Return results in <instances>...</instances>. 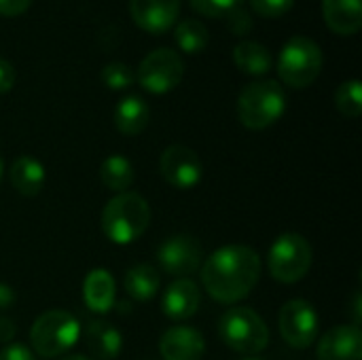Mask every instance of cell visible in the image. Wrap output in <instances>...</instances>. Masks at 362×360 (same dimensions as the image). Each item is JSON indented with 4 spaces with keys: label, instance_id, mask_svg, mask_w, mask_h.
<instances>
[{
    "label": "cell",
    "instance_id": "5",
    "mask_svg": "<svg viewBox=\"0 0 362 360\" xmlns=\"http://www.w3.org/2000/svg\"><path fill=\"white\" fill-rule=\"evenodd\" d=\"M221 339L235 352L257 356L269 344L265 320L250 308H229L218 323Z\"/></svg>",
    "mask_w": 362,
    "mask_h": 360
},
{
    "label": "cell",
    "instance_id": "34",
    "mask_svg": "<svg viewBox=\"0 0 362 360\" xmlns=\"http://www.w3.org/2000/svg\"><path fill=\"white\" fill-rule=\"evenodd\" d=\"M13 303H15V291L8 284L0 282V312L13 308Z\"/></svg>",
    "mask_w": 362,
    "mask_h": 360
},
{
    "label": "cell",
    "instance_id": "6",
    "mask_svg": "<svg viewBox=\"0 0 362 360\" xmlns=\"http://www.w3.org/2000/svg\"><path fill=\"white\" fill-rule=\"evenodd\" d=\"M322 70V49L308 36H293L280 51L278 74L293 89L310 87Z\"/></svg>",
    "mask_w": 362,
    "mask_h": 360
},
{
    "label": "cell",
    "instance_id": "12",
    "mask_svg": "<svg viewBox=\"0 0 362 360\" xmlns=\"http://www.w3.org/2000/svg\"><path fill=\"white\" fill-rule=\"evenodd\" d=\"M129 13L144 32L163 34L176 25L180 0H129Z\"/></svg>",
    "mask_w": 362,
    "mask_h": 360
},
{
    "label": "cell",
    "instance_id": "27",
    "mask_svg": "<svg viewBox=\"0 0 362 360\" xmlns=\"http://www.w3.org/2000/svg\"><path fill=\"white\" fill-rule=\"evenodd\" d=\"M244 4V0H191V6L206 15V17H216V19H223V17H231L235 11H240Z\"/></svg>",
    "mask_w": 362,
    "mask_h": 360
},
{
    "label": "cell",
    "instance_id": "18",
    "mask_svg": "<svg viewBox=\"0 0 362 360\" xmlns=\"http://www.w3.org/2000/svg\"><path fill=\"white\" fill-rule=\"evenodd\" d=\"M83 335H85L87 350L95 360H115L121 354L123 337L119 329H115L106 320H91L85 327Z\"/></svg>",
    "mask_w": 362,
    "mask_h": 360
},
{
    "label": "cell",
    "instance_id": "37",
    "mask_svg": "<svg viewBox=\"0 0 362 360\" xmlns=\"http://www.w3.org/2000/svg\"><path fill=\"white\" fill-rule=\"evenodd\" d=\"M2 176H4V166H2V157H0V182H2Z\"/></svg>",
    "mask_w": 362,
    "mask_h": 360
},
{
    "label": "cell",
    "instance_id": "15",
    "mask_svg": "<svg viewBox=\"0 0 362 360\" xmlns=\"http://www.w3.org/2000/svg\"><path fill=\"white\" fill-rule=\"evenodd\" d=\"M199 306H202V291L189 278H178L176 282H172L161 297V310L174 323L189 320L191 316L197 314Z\"/></svg>",
    "mask_w": 362,
    "mask_h": 360
},
{
    "label": "cell",
    "instance_id": "33",
    "mask_svg": "<svg viewBox=\"0 0 362 360\" xmlns=\"http://www.w3.org/2000/svg\"><path fill=\"white\" fill-rule=\"evenodd\" d=\"M17 335V327L11 318H0V344H13Z\"/></svg>",
    "mask_w": 362,
    "mask_h": 360
},
{
    "label": "cell",
    "instance_id": "4",
    "mask_svg": "<svg viewBox=\"0 0 362 360\" xmlns=\"http://www.w3.org/2000/svg\"><path fill=\"white\" fill-rule=\"evenodd\" d=\"M81 337L78 320L66 310H49L40 314L30 329V344L36 354L55 359L66 354Z\"/></svg>",
    "mask_w": 362,
    "mask_h": 360
},
{
    "label": "cell",
    "instance_id": "24",
    "mask_svg": "<svg viewBox=\"0 0 362 360\" xmlns=\"http://www.w3.org/2000/svg\"><path fill=\"white\" fill-rule=\"evenodd\" d=\"M174 38H176V45L180 47V51L185 53H199L208 47V40H210V34H208V28L197 21V19H185L176 25V32H174Z\"/></svg>",
    "mask_w": 362,
    "mask_h": 360
},
{
    "label": "cell",
    "instance_id": "19",
    "mask_svg": "<svg viewBox=\"0 0 362 360\" xmlns=\"http://www.w3.org/2000/svg\"><path fill=\"white\" fill-rule=\"evenodd\" d=\"M322 17L335 34H356L362 25V0H322Z\"/></svg>",
    "mask_w": 362,
    "mask_h": 360
},
{
    "label": "cell",
    "instance_id": "26",
    "mask_svg": "<svg viewBox=\"0 0 362 360\" xmlns=\"http://www.w3.org/2000/svg\"><path fill=\"white\" fill-rule=\"evenodd\" d=\"M134 81H136V74L123 62H110L102 68V83L112 91L127 89L134 85Z\"/></svg>",
    "mask_w": 362,
    "mask_h": 360
},
{
    "label": "cell",
    "instance_id": "9",
    "mask_svg": "<svg viewBox=\"0 0 362 360\" xmlns=\"http://www.w3.org/2000/svg\"><path fill=\"white\" fill-rule=\"evenodd\" d=\"M278 327L282 339L297 350L310 348L318 337V314L305 299H291L280 308Z\"/></svg>",
    "mask_w": 362,
    "mask_h": 360
},
{
    "label": "cell",
    "instance_id": "16",
    "mask_svg": "<svg viewBox=\"0 0 362 360\" xmlns=\"http://www.w3.org/2000/svg\"><path fill=\"white\" fill-rule=\"evenodd\" d=\"M8 180L19 195L36 197L45 189L47 172L38 159H34L30 155H21L13 161V166L8 170Z\"/></svg>",
    "mask_w": 362,
    "mask_h": 360
},
{
    "label": "cell",
    "instance_id": "20",
    "mask_svg": "<svg viewBox=\"0 0 362 360\" xmlns=\"http://www.w3.org/2000/svg\"><path fill=\"white\" fill-rule=\"evenodd\" d=\"M151 119L148 104L138 95H125L115 108V127L125 136H138L146 129Z\"/></svg>",
    "mask_w": 362,
    "mask_h": 360
},
{
    "label": "cell",
    "instance_id": "21",
    "mask_svg": "<svg viewBox=\"0 0 362 360\" xmlns=\"http://www.w3.org/2000/svg\"><path fill=\"white\" fill-rule=\"evenodd\" d=\"M233 62L242 72H246L250 76L267 74L274 66V57H272L269 49L255 40H242L240 45H235Z\"/></svg>",
    "mask_w": 362,
    "mask_h": 360
},
{
    "label": "cell",
    "instance_id": "23",
    "mask_svg": "<svg viewBox=\"0 0 362 360\" xmlns=\"http://www.w3.org/2000/svg\"><path fill=\"white\" fill-rule=\"evenodd\" d=\"M100 178L108 191L125 193L134 185V166L123 155H110L100 166Z\"/></svg>",
    "mask_w": 362,
    "mask_h": 360
},
{
    "label": "cell",
    "instance_id": "28",
    "mask_svg": "<svg viewBox=\"0 0 362 360\" xmlns=\"http://www.w3.org/2000/svg\"><path fill=\"white\" fill-rule=\"evenodd\" d=\"M295 0H250V6L261 17H282L293 8Z\"/></svg>",
    "mask_w": 362,
    "mask_h": 360
},
{
    "label": "cell",
    "instance_id": "38",
    "mask_svg": "<svg viewBox=\"0 0 362 360\" xmlns=\"http://www.w3.org/2000/svg\"><path fill=\"white\" fill-rule=\"evenodd\" d=\"M242 360H265V359H259V356H246V359Z\"/></svg>",
    "mask_w": 362,
    "mask_h": 360
},
{
    "label": "cell",
    "instance_id": "30",
    "mask_svg": "<svg viewBox=\"0 0 362 360\" xmlns=\"http://www.w3.org/2000/svg\"><path fill=\"white\" fill-rule=\"evenodd\" d=\"M15 85V68L8 59L0 57V95L8 93Z\"/></svg>",
    "mask_w": 362,
    "mask_h": 360
},
{
    "label": "cell",
    "instance_id": "32",
    "mask_svg": "<svg viewBox=\"0 0 362 360\" xmlns=\"http://www.w3.org/2000/svg\"><path fill=\"white\" fill-rule=\"evenodd\" d=\"M229 19V23H231V28H233V32L235 34H246V32H250V28H252V21H250V17L244 13V8H240V11H235L231 17H227Z\"/></svg>",
    "mask_w": 362,
    "mask_h": 360
},
{
    "label": "cell",
    "instance_id": "22",
    "mask_svg": "<svg viewBox=\"0 0 362 360\" xmlns=\"http://www.w3.org/2000/svg\"><path fill=\"white\" fill-rule=\"evenodd\" d=\"M123 284H125V293L134 301H151L159 293L161 276H159V272L153 265L140 263V265H134L125 274Z\"/></svg>",
    "mask_w": 362,
    "mask_h": 360
},
{
    "label": "cell",
    "instance_id": "8",
    "mask_svg": "<svg viewBox=\"0 0 362 360\" xmlns=\"http://www.w3.org/2000/svg\"><path fill=\"white\" fill-rule=\"evenodd\" d=\"M185 76V62L174 49H155L138 66L136 81L144 91L163 95L180 85Z\"/></svg>",
    "mask_w": 362,
    "mask_h": 360
},
{
    "label": "cell",
    "instance_id": "1",
    "mask_svg": "<svg viewBox=\"0 0 362 360\" xmlns=\"http://www.w3.org/2000/svg\"><path fill=\"white\" fill-rule=\"evenodd\" d=\"M261 278V259L255 248L231 244L214 250L202 267V284L218 303L246 299Z\"/></svg>",
    "mask_w": 362,
    "mask_h": 360
},
{
    "label": "cell",
    "instance_id": "35",
    "mask_svg": "<svg viewBox=\"0 0 362 360\" xmlns=\"http://www.w3.org/2000/svg\"><path fill=\"white\" fill-rule=\"evenodd\" d=\"M361 306H362V299H361V293H354V301H352V325L354 327H358L361 325Z\"/></svg>",
    "mask_w": 362,
    "mask_h": 360
},
{
    "label": "cell",
    "instance_id": "17",
    "mask_svg": "<svg viewBox=\"0 0 362 360\" xmlns=\"http://www.w3.org/2000/svg\"><path fill=\"white\" fill-rule=\"evenodd\" d=\"M115 278L108 269H91L83 282V299L85 306L95 314H108L115 306Z\"/></svg>",
    "mask_w": 362,
    "mask_h": 360
},
{
    "label": "cell",
    "instance_id": "11",
    "mask_svg": "<svg viewBox=\"0 0 362 360\" xmlns=\"http://www.w3.org/2000/svg\"><path fill=\"white\" fill-rule=\"evenodd\" d=\"M161 269L174 278H189L202 267L204 246L193 236H172L157 248Z\"/></svg>",
    "mask_w": 362,
    "mask_h": 360
},
{
    "label": "cell",
    "instance_id": "2",
    "mask_svg": "<svg viewBox=\"0 0 362 360\" xmlns=\"http://www.w3.org/2000/svg\"><path fill=\"white\" fill-rule=\"evenodd\" d=\"M148 202L132 191L117 193L112 199L106 202L102 210V231L117 246H127L140 240L148 229Z\"/></svg>",
    "mask_w": 362,
    "mask_h": 360
},
{
    "label": "cell",
    "instance_id": "14",
    "mask_svg": "<svg viewBox=\"0 0 362 360\" xmlns=\"http://www.w3.org/2000/svg\"><path fill=\"white\" fill-rule=\"evenodd\" d=\"M159 352L163 360H202L206 352V339L197 329L176 325L161 335Z\"/></svg>",
    "mask_w": 362,
    "mask_h": 360
},
{
    "label": "cell",
    "instance_id": "7",
    "mask_svg": "<svg viewBox=\"0 0 362 360\" xmlns=\"http://www.w3.org/2000/svg\"><path fill=\"white\" fill-rule=\"evenodd\" d=\"M314 263L312 244L301 233H282L269 248L267 267L274 280L282 284H295L303 280Z\"/></svg>",
    "mask_w": 362,
    "mask_h": 360
},
{
    "label": "cell",
    "instance_id": "25",
    "mask_svg": "<svg viewBox=\"0 0 362 360\" xmlns=\"http://www.w3.org/2000/svg\"><path fill=\"white\" fill-rule=\"evenodd\" d=\"M335 106L341 115L356 119L362 112V87L356 79L341 83L335 91Z\"/></svg>",
    "mask_w": 362,
    "mask_h": 360
},
{
    "label": "cell",
    "instance_id": "13",
    "mask_svg": "<svg viewBox=\"0 0 362 360\" xmlns=\"http://www.w3.org/2000/svg\"><path fill=\"white\" fill-rule=\"evenodd\" d=\"M318 360H362V331L354 325L333 327L316 348Z\"/></svg>",
    "mask_w": 362,
    "mask_h": 360
},
{
    "label": "cell",
    "instance_id": "31",
    "mask_svg": "<svg viewBox=\"0 0 362 360\" xmlns=\"http://www.w3.org/2000/svg\"><path fill=\"white\" fill-rule=\"evenodd\" d=\"M32 0H0V15L4 17H17L23 15L30 8Z\"/></svg>",
    "mask_w": 362,
    "mask_h": 360
},
{
    "label": "cell",
    "instance_id": "36",
    "mask_svg": "<svg viewBox=\"0 0 362 360\" xmlns=\"http://www.w3.org/2000/svg\"><path fill=\"white\" fill-rule=\"evenodd\" d=\"M62 360H93V359H87V356H83V354H74V356H66V359Z\"/></svg>",
    "mask_w": 362,
    "mask_h": 360
},
{
    "label": "cell",
    "instance_id": "29",
    "mask_svg": "<svg viewBox=\"0 0 362 360\" xmlns=\"http://www.w3.org/2000/svg\"><path fill=\"white\" fill-rule=\"evenodd\" d=\"M0 360H36L34 352L28 346L21 344H6L0 350Z\"/></svg>",
    "mask_w": 362,
    "mask_h": 360
},
{
    "label": "cell",
    "instance_id": "3",
    "mask_svg": "<svg viewBox=\"0 0 362 360\" xmlns=\"http://www.w3.org/2000/svg\"><path fill=\"white\" fill-rule=\"evenodd\" d=\"M286 110V93L278 81H255L240 91L238 117L244 127L259 132L272 127Z\"/></svg>",
    "mask_w": 362,
    "mask_h": 360
},
{
    "label": "cell",
    "instance_id": "10",
    "mask_svg": "<svg viewBox=\"0 0 362 360\" xmlns=\"http://www.w3.org/2000/svg\"><path fill=\"white\" fill-rule=\"evenodd\" d=\"M159 172L170 187L178 191H189L202 182L204 166L193 149L182 144H172L161 153Z\"/></svg>",
    "mask_w": 362,
    "mask_h": 360
}]
</instances>
